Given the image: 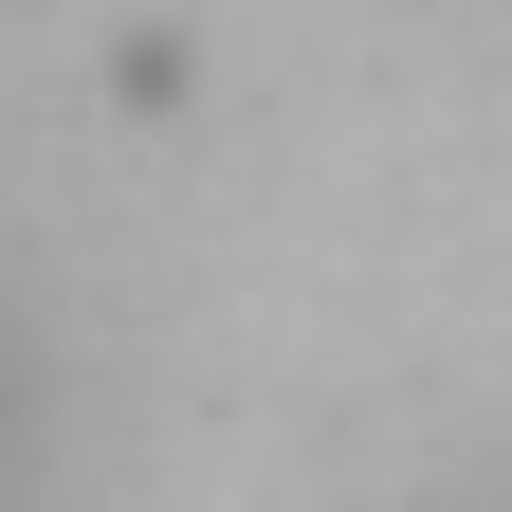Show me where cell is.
Masks as SVG:
<instances>
[{
    "mask_svg": "<svg viewBox=\"0 0 512 512\" xmlns=\"http://www.w3.org/2000/svg\"><path fill=\"white\" fill-rule=\"evenodd\" d=\"M19 458H37V348L0 330V494H19Z\"/></svg>",
    "mask_w": 512,
    "mask_h": 512,
    "instance_id": "obj_1",
    "label": "cell"
}]
</instances>
